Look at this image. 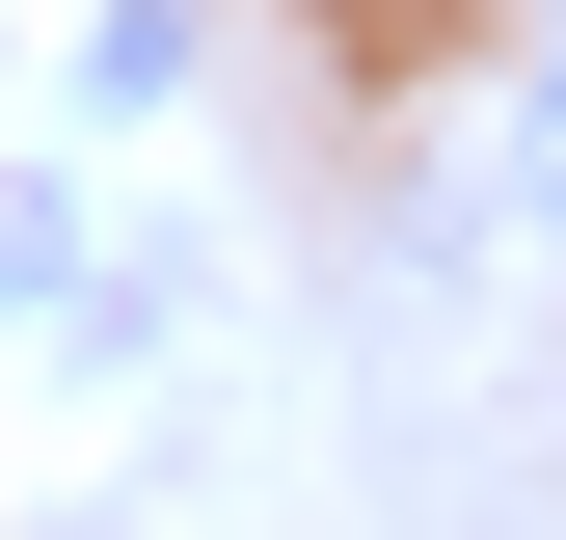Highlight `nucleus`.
I'll return each mask as SVG.
<instances>
[{"mask_svg":"<svg viewBox=\"0 0 566 540\" xmlns=\"http://www.w3.org/2000/svg\"><path fill=\"white\" fill-rule=\"evenodd\" d=\"M513 217L566 243V28H539V82H513Z\"/></svg>","mask_w":566,"mask_h":540,"instance_id":"1","label":"nucleus"}]
</instances>
